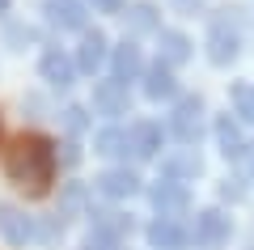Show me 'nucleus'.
I'll list each match as a JSON object with an SVG mask.
<instances>
[{
    "instance_id": "f03ea898",
    "label": "nucleus",
    "mask_w": 254,
    "mask_h": 250,
    "mask_svg": "<svg viewBox=\"0 0 254 250\" xmlns=\"http://www.w3.org/2000/svg\"><path fill=\"white\" fill-rule=\"evenodd\" d=\"M203 132V102L199 98H182L170 115V136L178 144H195Z\"/></svg>"
},
{
    "instance_id": "f257e3e1",
    "label": "nucleus",
    "mask_w": 254,
    "mask_h": 250,
    "mask_svg": "<svg viewBox=\"0 0 254 250\" xmlns=\"http://www.w3.org/2000/svg\"><path fill=\"white\" fill-rule=\"evenodd\" d=\"M4 170L26 195H43L55 178V153L43 136H21V140H13L9 157H4Z\"/></svg>"
},
{
    "instance_id": "9d476101",
    "label": "nucleus",
    "mask_w": 254,
    "mask_h": 250,
    "mask_svg": "<svg viewBox=\"0 0 254 250\" xmlns=\"http://www.w3.org/2000/svg\"><path fill=\"white\" fill-rule=\"evenodd\" d=\"M30 233H34V229H30V221L17 212V208L0 204V238L9 242V246H26V242H30Z\"/></svg>"
},
{
    "instance_id": "20e7f679",
    "label": "nucleus",
    "mask_w": 254,
    "mask_h": 250,
    "mask_svg": "<svg viewBox=\"0 0 254 250\" xmlns=\"http://www.w3.org/2000/svg\"><path fill=\"white\" fill-rule=\"evenodd\" d=\"M237 47H242L237 21L216 17V21H212V34H208V55H212V64H229V60L237 55Z\"/></svg>"
},
{
    "instance_id": "423d86ee",
    "label": "nucleus",
    "mask_w": 254,
    "mask_h": 250,
    "mask_svg": "<svg viewBox=\"0 0 254 250\" xmlns=\"http://www.w3.org/2000/svg\"><path fill=\"white\" fill-rule=\"evenodd\" d=\"M93 110H98V115H127V85L123 81H98V85H93Z\"/></svg>"
},
{
    "instance_id": "7ed1b4c3",
    "label": "nucleus",
    "mask_w": 254,
    "mask_h": 250,
    "mask_svg": "<svg viewBox=\"0 0 254 250\" xmlns=\"http://www.w3.org/2000/svg\"><path fill=\"white\" fill-rule=\"evenodd\" d=\"M153 208H157V216H182L190 208V191H187V182H178V178H161L153 187Z\"/></svg>"
},
{
    "instance_id": "9b49d317",
    "label": "nucleus",
    "mask_w": 254,
    "mask_h": 250,
    "mask_svg": "<svg viewBox=\"0 0 254 250\" xmlns=\"http://www.w3.org/2000/svg\"><path fill=\"white\" fill-rule=\"evenodd\" d=\"M72 77H76V64L68 60L64 51H47V55H43V81H51L55 89H68Z\"/></svg>"
},
{
    "instance_id": "f8f14e48",
    "label": "nucleus",
    "mask_w": 254,
    "mask_h": 250,
    "mask_svg": "<svg viewBox=\"0 0 254 250\" xmlns=\"http://www.w3.org/2000/svg\"><path fill=\"white\" fill-rule=\"evenodd\" d=\"M47 13L60 30H81L85 26V4L81 0H47Z\"/></svg>"
},
{
    "instance_id": "f3484780",
    "label": "nucleus",
    "mask_w": 254,
    "mask_h": 250,
    "mask_svg": "<svg viewBox=\"0 0 254 250\" xmlns=\"http://www.w3.org/2000/svg\"><path fill=\"white\" fill-rule=\"evenodd\" d=\"M93 149H98L102 157H127V153H131V140H127L123 127H102L98 140H93Z\"/></svg>"
},
{
    "instance_id": "5701e85b",
    "label": "nucleus",
    "mask_w": 254,
    "mask_h": 250,
    "mask_svg": "<svg viewBox=\"0 0 254 250\" xmlns=\"http://www.w3.org/2000/svg\"><path fill=\"white\" fill-rule=\"evenodd\" d=\"M89 4L98 13H119V9H123V0H89Z\"/></svg>"
},
{
    "instance_id": "39448f33",
    "label": "nucleus",
    "mask_w": 254,
    "mask_h": 250,
    "mask_svg": "<svg viewBox=\"0 0 254 250\" xmlns=\"http://www.w3.org/2000/svg\"><path fill=\"white\" fill-rule=\"evenodd\" d=\"M195 246H203V250H216V246H225L229 242V216L225 212H216V208H208V212H199L195 216Z\"/></svg>"
},
{
    "instance_id": "ddd939ff",
    "label": "nucleus",
    "mask_w": 254,
    "mask_h": 250,
    "mask_svg": "<svg viewBox=\"0 0 254 250\" xmlns=\"http://www.w3.org/2000/svg\"><path fill=\"white\" fill-rule=\"evenodd\" d=\"M216 144H220V153H225L229 161H237V157L246 153V136H242V127H237L229 115L216 119Z\"/></svg>"
},
{
    "instance_id": "b1692460",
    "label": "nucleus",
    "mask_w": 254,
    "mask_h": 250,
    "mask_svg": "<svg viewBox=\"0 0 254 250\" xmlns=\"http://www.w3.org/2000/svg\"><path fill=\"white\" fill-rule=\"evenodd\" d=\"M174 4H178V9H195V4H199V0H174Z\"/></svg>"
},
{
    "instance_id": "a211bd4d",
    "label": "nucleus",
    "mask_w": 254,
    "mask_h": 250,
    "mask_svg": "<svg viewBox=\"0 0 254 250\" xmlns=\"http://www.w3.org/2000/svg\"><path fill=\"white\" fill-rule=\"evenodd\" d=\"M110 64H115V81H123V85H127V81H136L140 72H144V64H140V51H136L131 43H123V47H119Z\"/></svg>"
},
{
    "instance_id": "6ab92c4d",
    "label": "nucleus",
    "mask_w": 254,
    "mask_h": 250,
    "mask_svg": "<svg viewBox=\"0 0 254 250\" xmlns=\"http://www.w3.org/2000/svg\"><path fill=\"white\" fill-rule=\"evenodd\" d=\"M161 174L165 178H195V174H199V157H195V153H174V157H165L161 161Z\"/></svg>"
},
{
    "instance_id": "6e6552de",
    "label": "nucleus",
    "mask_w": 254,
    "mask_h": 250,
    "mask_svg": "<svg viewBox=\"0 0 254 250\" xmlns=\"http://www.w3.org/2000/svg\"><path fill=\"white\" fill-rule=\"evenodd\" d=\"M93 187H98L106 199H131V195L140 191V178H136L131 170H106V174H98Z\"/></svg>"
},
{
    "instance_id": "aec40b11",
    "label": "nucleus",
    "mask_w": 254,
    "mask_h": 250,
    "mask_svg": "<svg viewBox=\"0 0 254 250\" xmlns=\"http://www.w3.org/2000/svg\"><path fill=\"white\" fill-rule=\"evenodd\" d=\"M127 21H131V30H157V9L153 4H136L127 13Z\"/></svg>"
},
{
    "instance_id": "0eeeda50",
    "label": "nucleus",
    "mask_w": 254,
    "mask_h": 250,
    "mask_svg": "<svg viewBox=\"0 0 254 250\" xmlns=\"http://www.w3.org/2000/svg\"><path fill=\"white\" fill-rule=\"evenodd\" d=\"M190 242V233L182 229L178 221H170V216H157L153 225H148V246L153 250H182Z\"/></svg>"
},
{
    "instance_id": "393cba45",
    "label": "nucleus",
    "mask_w": 254,
    "mask_h": 250,
    "mask_svg": "<svg viewBox=\"0 0 254 250\" xmlns=\"http://www.w3.org/2000/svg\"><path fill=\"white\" fill-rule=\"evenodd\" d=\"M4 9H9V0H0V13H4Z\"/></svg>"
},
{
    "instance_id": "2eb2a0df",
    "label": "nucleus",
    "mask_w": 254,
    "mask_h": 250,
    "mask_svg": "<svg viewBox=\"0 0 254 250\" xmlns=\"http://www.w3.org/2000/svg\"><path fill=\"white\" fill-rule=\"evenodd\" d=\"M76 64H81V72H98L102 64H106V38H102L98 30L81 38V51H76Z\"/></svg>"
},
{
    "instance_id": "4be33fe9",
    "label": "nucleus",
    "mask_w": 254,
    "mask_h": 250,
    "mask_svg": "<svg viewBox=\"0 0 254 250\" xmlns=\"http://www.w3.org/2000/svg\"><path fill=\"white\" fill-rule=\"evenodd\" d=\"M64 123H68V132H81V127H85V110L81 106H68V110H64Z\"/></svg>"
},
{
    "instance_id": "1a4fd4ad",
    "label": "nucleus",
    "mask_w": 254,
    "mask_h": 250,
    "mask_svg": "<svg viewBox=\"0 0 254 250\" xmlns=\"http://www.w3.org/2000/svg\"><path fill=\"white\" fill-rule=\"evenodd\" d=\"M144 93H148L153 102L174 98V93H178V81H174V68H170V64H161V60H157L153 68L144 72Z\"/></svg>"
},
{
    "instance_id": "4468645a",
    "label": "nucleus",
    "mask_w": 254,
    "mask_h": 250,
    "mask_svg": "<svg viewBox=\"0 0 254 250\" xmlns=\"http://www.w3.org/2000/svg\"><path fill=\"white\" fill-rule=\"evenodd\" d=\"M127 140H131V153L136 157H157V149H161V127L157 123H136V127H127Z\"/></svg>"
},
{
    "instance_id": "412c9836",
    "label": "nucleus",
    "mask_w": 254,
    "mask_h": 250,
    "mask_svg": "<svg viewBox=\"0 0 254 250\" xmlns=\"http://www.w3.org/2000/svg\"><path fill=\"white\" fill-rule=\"evenodd\" d=\"M233 102H237V115H242L246 123H254V89H250V85H237Z\"/></svg>"
},
{
    "instance_id": "dca6fc26",
    "label": "nucleus",
    "mask_w": 254,
    "mask_h": 250,
    "mask_svg": "<svg viewBox=\"0 0 254 250\" xmlns=\"http://www.w3.org/2000/svg\"><path fill=\"white\" fill-rule=\"evenodd\" d=\"M190 60V38L178 30H161V64H187Z\"/></svg>"
}]
</instances>
